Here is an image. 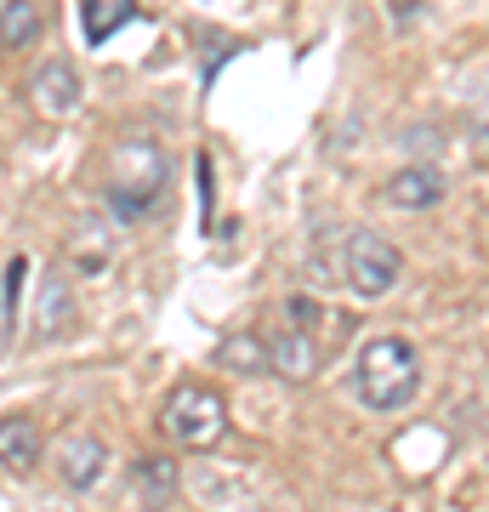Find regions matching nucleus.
Returning a JSON list of instances; mask_svg holds the SVG:
<instances>
[{"mask_svg": "<svg viewBox=\"0 0 489 512\" xmlns=\"http://www.w3.org/2000/svg\"><path fill=\"white\" fill-rule=\"evenodd\" d=\"M40 29H46L40 0H0V52H23V46H35Z\"/></svg>", "mask_w": 489, "mask_h": 512, "instance_id": "obj_11", "label": "nucleus"}, {"mask_svg": "<svg viewBox=\"0 0 489 512\" xmlns=\"http://www.w3.org/2000/svg\"><path fill=\"white\" fill-rule=\"evenodd\" d=\"M342 279L359 302H381L404 279V251L376 228H353L342 239Z\"/></svg>", "mask_w": 489, "mask_h": 512, "instance_id": "obj_5", "label": "nucleus"}, {"mask_svg": "<svg viewBox=\"0 0 489 512\" xmlns=\"http://www.w3.org/2000/svg\"><path fill=\"white\" fill-rule=\"evenodd\" d=\"M131 478H137V495H143L148 507H165V501L177 495V484H182V473H177L171 456H143L137 467H131Z\"/></svg>", "mask_w": 489, "mask_h": 512, "instance_id": "obj_12", "label": "nucleus"}, {"mask_svg": "<svg viewBox=\"0 0 489 512\" xmlns=\"http://www.w3.org/2000/svg\"><path fill=\"white\" fill-rule=\"evenodd\" d=\"M353 387H359V404L376 410V416H399L421 399V353L410 336H393L381 330L359 348L353 359Z\"/></svg>", "mask_w": 489, "mask_h": 512, "instance_id": "obj_1", "label": "nucleus"}, {"mask_svg": "<svg viewBox=\"0 0 489 512\" xmlns=\"http://www.w3.org/2000/svg\"><path fill=\"white\" fill-rule=\"evenodd\" d=\"M103 473H109V444L97 433H69L57 444V478H63L69 495H91L103 484Z\"/></svg>", "mask_w": 489, "mask_h": 512, "instance_id": "obj_7", "label": "nucleus"}, {"mask_svg": "<svg viewBox=\"0 0 489 512\" xmlns=\"http://www.w3.org/2000/svg\"><path fill=\"white\" fill-rule=\"evenodd\" d=\"M131 18H137V0H86V40L103 46V40H114Z\"/></svg>", "mask_w": 489, "mask_h": 512, "instance_id": "obj_13", "label": "nucleus"}, {"mask_svg": "<svg viewBox=\"0 0 489 512\" xmlns=\"http://www.w3.org/2000/svg\"><path fill=\"white\" fill-rule=\"evenodd\" d=\"M444 194H450V183L433 160H410L381 183V200L393 211H433V205H444Z\"/></svg>", "mask_w": 489, "mask_h": 512, "instance_id": "obj_8", "label": "nucleus"}, {"mask_svg": "<svg viewBox=\"0 0 489 512\" xmlns=\"http://www.w3.org/2000/svg\"><path fill=\"white\" fill-rule=\"evenodd\" d=\"M319 325H325V313L313 296H290L285 313H279V330H273L262 353H268V370L273 376H285V382H313L319 365H325V348H319Z\"/></svg>", "mask_w": 489, "mask_h": 512, "instance_id": "obj_3", "label": "nucleus"}, {"mask_svg": "<svg viewBox=\"0 0 489 512\" xmlns=\"http://www.w3.org/2000/svg\"><path fill=\"white\" fill-rule=\"evenodd\" d=\"M40 450H46V439H40L35 416H6L0 421V467H6V473H35Z\"/></svg>", "mask_w": 489, "mask_h": 512, "instance_id": "obj_9", "label": "nucleus"}, {"mask_svg": "<svg viewBox=\"0 0 489 512\" xmlns=\"http://www.w3.org/2000/svg\"><path fill=\"white\" fill-rule=\"evenodd\" d=\"M171 183V154L148 137H126L103 154V205L114 217H143Z\"/></svg>", "mask_w": 489, "mask_h": 512, "instance_id": "obj_2", "label": "nucleus"}, {"mask_svg": "<svg viewBox=\"0 0 489 512\" xmlns=\"http://www.w3.org/2000/svg\"><path fill=\"white\" fill-rule=\"evenodd\" d=\"M74 325V291L69 279H46L35 296V342H52V336H63V330Z\"/></svg>", "mask_w": 489, "mask_h": 512, "instance_id": "obj_10", "label": "nucleus"}, {"mask_svg": "<svg viewBox=\"0 0 489 512\" xmlns=\"http://www.w3.org/2000/svg\"><path fill=\"white\" fill-rule=\"evenodd\" d=\"M160 433L182 450H217L228 439V399L205 382H182L160 410Z\"/></svg>", "mask_w": 489, "mask_h": 512, "instance_id": "obj_4", "label": "nucleus"}, {"mask_svg": "<svg viewBox=\"0 0 489 512\" xmlns=\"http://www.w3.org/2000/svg\"><path fill=\"white\" fill-rule=\"evenodd\" d=\"M217 365L234 370V376H262L268 370V353H262V336H228L217 348Z\"/></svg>", "mask_w": 489, "mask_h": 512, "instance_id": "obj_14", "label": "nucleus"}, {"mask_svg": "<svg viewBox=\"0 0 489 512\" xmlns=\"http://www.w3.org/2000/svg\"><path fill=\"white\" fill-rule=\"evenodd\" d=\"M80 74H74L69 57H46L35 74H29V103H35L40 120H69L80 109Z\"/></svg>", "mask_w": 489, "mask_h": 512, "instance_id": "obj_6", "label": "nucleus"}]
</instances>
